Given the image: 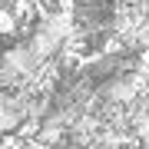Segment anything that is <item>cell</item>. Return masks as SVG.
<instances>
[{
  "mask_svg": "<svg viewBox=\"0 0 149 149\" xmlns=\"http://www.w3.org/2000/svg\"><path fill=\"white\" fill-rule=\"evenodd\" d=\"M80 3H109V0H80Z\"/></svg>",
  "mask_w": 149,
  "mask_h": 149,
  "instance_id": "obj_1",
  "label": "cell"
},
{
  "mask_svg": "<svg viewBox=\"0 0 149 149\" xmlns=\"http://www.w3.org/2000/svg\"><path fill=\"white\" fill-rule=\"evenodd\" d=\"M146 27H149V3H146Z\"/></svg>",
  "mask_w": 149,
  "mask_h": 149,
  "instance_id": "obj_2",
  "label": "cell"
}]
</instances>
